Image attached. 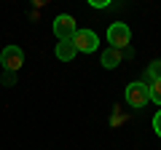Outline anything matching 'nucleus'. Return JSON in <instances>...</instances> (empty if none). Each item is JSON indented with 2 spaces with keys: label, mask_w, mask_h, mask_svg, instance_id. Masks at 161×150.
<instances>
[{
  "label": "nucleus",
  "mask_w": 161,
  "mask_h": 150,
  "mask_svg": "<svg viewBox=\"0 0 161 150\" xmlns=\"http://www.w3.org/2000/svg\"><path fill=\"white\" fill-rule=\"evenodd\" d=\"M129 40H132V29L126 27L124 22H113L108 27V43H110V48H126L129 46Z\"/></svg>",
  "instance_id": "2"
},
{
  "label": "nucleus",
  "mask_w": 161,
  "mask_h": 150,
  "mask_svg": "<svg viewBox=\"0 0 161 150\" xmlns=\"http://www.w3.org/2000/svg\"><path fill=\"white\" fill-rule=\"evenodd\" d=\"M75 32H78V24H75V19L70 13H59L54 19V35H57L59 40H73Z\"/></svg>",
  "instance_id": "3"
},
{
  "label": "nucleus",
  "mask_w": 161,
  "mask_h": 150,
  "mask_svg": "<svg viewBox=\"0 0 161 150\" xmlns=\"http://www.w3.org/2000/svg\"><path fill=\"white\" fill-rule=\"evenodd\" d=\"M92 6H94V8H99V6L105 8V6H108V0H92Z\"/></svg>",
  "instance_id": "12"
},
{
  "label": "nucleus",
  "mask_w": 161,
  "mask_h": 150,
  "mask_svg": "<svg viewBox=\"0 0 161 150\" xmlns=\"http://www.w3.org/2000/svg\"><path fill=\"white\" fill-rule=\"evenodd\" d=\"M99 64H102L105 70H115V67L121 64V51H118V48H108V51H102Z\"/></svg>",
  "instance_id": "7"
},
{
  "label": "nucleus",
  "mask_w": 161,
  "mask_h": 150,
  "mask_svg": "<svg viewBox=\"0 0 161 150\" xmlns=\"http://www.w3.org/2000/svg\"><path fill=\"white\" fill-rule=\"evenodd\" d=\"M73 43H75V48H78L80 54H92V51H97L99 38H97V32H92V29H78L75 38H73Z\"/></svg>",
  "instance_id": "5"
},
{
  "label": "nucleus",
  "mask_w": 161,
  "mask_h": 150,
  "mask_svg": "<svg viewBox=\"0 0 161 150\" xmlns=\"http://www.w3.org/2000/svg\"><path fill=\"white\" fill-rule=\"evenodd\" d=\"M148 91H150V102H156V104L161 107V81L148 83Z\"/></svg>",
  "instance_id": "8"
},
{
  "label": "nucleus",
  "mask_w": 161,
  "mask_h": 150,
  "mask_svg": "<svg viewBox=\"0 0 161 150\" xmlns=\"http://www.w3.org/2000/svg\"><path fill=\"white\" fill-rule=\"evenodd\" d=\"M153 129H156V134L161 137V110H158V113L153 115Z\"/></svg>",
  "instance_id": "10"
},
{
  "label": "nucleus",
  "mask_w": 161,
  "mask_h": 150,
  "mask_svg": "<svg viewBox=\"0 0 161 150\" xmlns=\"http://www.w3.org/2000/svg\"><path fill=\"white\" fill-rule=\"evenodd\" d=\"M14 81H16V78H14V72H6V75H3V83H6V86H11Z\"/></svg>",
  "instance_id": "11"
},
{
  "label": "nucleus",
  "mask_w": 161,
  "mask_h": 150,
  "mask_svg": "<svg viewBox=\"0 0 161 150\" xmlns=\"http://www.w3.org/2000/svg\"><path fill=\"white\" fill-rule=\"evenodd\" d=\"M54 54H57L59 62H73L75 54H78V48H75V43H73V40H59V43H57V48H54Z\"/></svg>",
  "instance_id": "6"
},
{
  "label": "nucleus",
  "mask_w": 161,
  "mask_h": 150,
  "mask_svg": "<svg viewBox=\"0 0 161 150\" xmlns=\"http://www.w3.org/2000/svg\"><path fill=\"white\" fill-rule=\"evenodd\" d=\"M153 81H161V59H156L148 67V83H153Z\"/></svg>",
  "instance_id": "9"
},
{
  "label": "nucleus",
  "mask_w": 161,
  "mask_h": 150,
  "mask_svg": "<svg viewBox=\"0 0 161 150\" xmlns=\"http://www.w3.org/2000/svg\"><path fill=\"white\" fill-rule=\"evenodd\" d=\"M124 97H126V102L132 104V107H145V104L150 102L148 83H145V81H134V83H129L126 91H124Z\"/></svg>",
  "instance_id": "1"
},
{
  "label": "nucleus",
  "mask_w": 161,
  "mask_h": 150,
  "mask_svg": "<svg viewBox=\"0 0 161 150\" xmlns=\"http://www.w3.org/2000/svg\"><path fill=\"white\" fill-rule=\"evenodd\" d=\"M0 64L6 67V72H16L24 64V51L19 46H6L3 54H0Z\"/></svg>",
  "instance_id": "4"
}]
</instances>
